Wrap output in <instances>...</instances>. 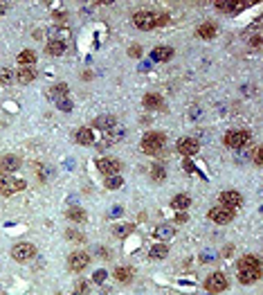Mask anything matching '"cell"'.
I'll use <instances>...</instances> for the list:
<instances>
[{"mask_svg":"<svg viewBox=\"0 0 263 295\" xmlns=\"http://www.w3.org/2000/svg\"><path fill=\"white\" fill-rule=\"evenodd\" d=\"M227 286H229V279L225 277V273H211V275L205 277V291L211 295H218L223 291H227Z\"/></svg>","mask_w":263,"mask_h":295,"instance_id":"cell-4","label":"cell"},{"mask_svg":"<svg viewBox=\"0 0 263 295\" xmlns=\"http://www.w3.org/2000/svg\"><path fill=\"white\" fill-rule=\"evenodd\" d=\"M65 216L70 218L72 223H86L88 214H86V210H83V207L72 205V207H68V210H65Z\"/></svg>","mask_w":263,"mask_h":295,"instance_id":"cell-20","label":"cell"},{"mask_svg":"<svg viewBox=\"0 0 263 295\" xmlns=\"http://www.w3.org/2000/svg\"><path fill=\"white\" fill-rule=\"evenodd\" d=\"M27 189V183L23 178H7L0 176V196H14L18 192H25Z\"/></svg>","mask_w":263,"mask_h":295,"instance_id":"cell-5","label":"cell"},{"mask_svg":"<svg viewBox=\"0 0 263 295\" xmlns=\"http://www.w3.org/2000/svg\"><path fill=\"white\" fill-rule=\"evenodd\" d=\"M72 295H81V293H76V291H75V293H72Z\"/></svg>","mask_w":263,"mask_h":295,"instance_id":"cell-48","label":"cell"},{"mask_svg":"<svg viewBox=\"0 0 263 295\" xmlns=\"http://www.w3.org/2000/svg\"><path fill=\"white\" fill-rule=\"evenodd\" d=\"M129 57H133V59H140V57H142V47L140 45H131L129 47Z\"/></svg>","mask_w":263,"mask_h":295,"instance_id":"cell-41","label":"cell"},{"mask_svg":"<svg viewBox=\"0 0 263 295\" xmlns=\"http://www.w3.org/2000/svg\"><path fill=\"white\" fill-rule=\"evenodd\" d=\"M14 81V75L9 68H0V86H9Z\"/></svg>","mask_w":263,"mask_h":295,"instance_id":"cell-35","label":"cell"},{"mask_svg":"<svg viewBox=\"0 0 263 295\" xmlns=\"http://www.w3.org/2000/svg\"><path fill=\"white\" fill-rule=\"evenodd\" d=\"M185 221H187V214H178L175 216V223H185Z\"/></svg>","mask_w":263,"mask_h":295,"instance_id":"cell-46","label":"cell"},{"mask_svg":"<svg viewBox=\"0 0 263 295\" xmlns=\"http://www.w3.org/2000/svg\"><path fill=\"white\" fill-rule=\"evenodd\" d=\"M76 142L79 144H93L94 142V133L90 126H81V129H76Z\"/></svg>","mask_w":263,"mask_h":295,"instance_id":"cell-28","label":"cell"},{"mask_svg":"<svg viewBox=\"0 0 263 295\" xmlns=\"http://www.w3.org/2000/svg\"><path fill=\"white\" fill-rule=\"evenodd\" d=\"M16 61H18L20 68H32L34 61H36V52H34V50H23V52L16 57Z\"/></svg>","mask_w":263,"mask_h":295,"instance_id":"cell-27","label":"cell"},{"mask_svg":"<svg viewBox=\"0 0 263 295\" xmlns=\"http://www.w3.org/2000/svg\"><path fill=\"white\" fill-rule=\"evenodd\" d=\"M12 257L18 261V264H27V261H32L36 257L34 243H27V241L16 243V246L12 248Z\"/></svg>","mask_w":263,"mask_h":295,"instance_id":"cell-6","label":"cell"},{"mask_svg":"<svg viewBox=\"0 0 263 295\" xmlns=\"http://www.w3.org/2000/svg\"><path fill=\"white\" fill-rule=\"evenodd\" d=\"M113 277H115L119 284H131L133 282V268H129V266H117L115 273H113Z\"/></svg>","mask_w":263,"mask_h":295,"instance_id":"cell-21","label":"cell"},{"mask_svg":"<svg viewBox=\"0 0 263 295\" xmlns=\"http://www.w3.org/2000/svg\"><path fill=\"white\" fill-rule=\"evenodd\" d=\"M216 25L214 23H203V25H198V30H196V34L200 36V39H205V41H211L214 36H216Z\"/></svg>","mask_w":263,"mask_h":295,"instance_id":"cell-26","label":"cell"},{"mask_svg":"<svg viewBox=\"0 0 263 295\" xmlns=\"http://www.w3.org/2000/svg\"><path fill=\"white\" fill-rule=\"evenodd\" d=\"M173 54H175V50L171 45H158V47H153L151 50V59L158 61V63H164V61L173 59Z\"/></svg>","mask_w":263,"mask_h":295,"instance_id":"cell-13","label":"cell"},{"mask_svg":"<svg viewBox=\"0 0 263 295\" xmlns=\"http://www.w3.org/2000/svg\"><path fill=\"white\" fill-rule=\"evenodd\" d=\"M142 104H144V108H149V111H158V108H162L164 101L158 93H146L144 99H142Z\"/></svg>","mask_w":263,"mask_h":295,"instance_id":"cell-23","label":"cell"},{"mask_svg":"<svg viewBox=\"0 0 263 295\" xmlns=\"http://www.w3.org/2000/svg\"><path fill=\"white\" fill-rule=\"evenodd\" d=\"M75 291H76V293H81V295H88V293H90V284H88L86 279H76Z\"/></svg>","mask_w":263,"mask_h":295,"instance_id":"cell-37","label":"cell"},{"mask_svg":"<svg viewBox=\"0 0 263 295\" xmlns=\"http://www.w3.org/2000/svg\"><path fill=\"white\" fill-rule=\"evenodd\" d=\"M207 216H209V221H214V223H218V225H227L229 221H234V210L223 207V205H216V207H211L209 212H207Z\"/></svg>","mask_w":263,"mask_h":295,"instance_id":"cell-10","label":"cell"},{"mask_svg":"<svg viewBox=\"0 0 263 295\" xmlns=\"http://www.w3.org/2000/svg\"><path fill=\"white\" fill-rule=\"evenodd\" d=\"M189 205H191V198H189L187 194H178V196H173V198H171V207H173V210H178V212H185Z\"/></svg>","mask_w":263,"mask_h":295,"instance_id":"cell-30","label":"cell"},{"mask_svg":"<svg viewBox=\"0 0 263 295\" xmlns=\"http://www.w3.org/2000/svg\"><path fill=\"white\" fill-rule=\"evenodd\" d=\"M164 144H167V133H162V131H151L142 138V151L149 156L164 151Z\"/></svg>","mask_w":263,"mask_h":295,"instance_id":"cell-2","label":"cell"},{"mask_svg":"<svg viewBox=\"0 0 263 295\" xmlns=\"http://www.w3.org/2000/svg\"><path fill=\"white\" fill-rule=\"evenodd\" d=\"M97 169H99L101 174L108 178V176H119V171L124 169V165H122V162H119L117 158L106 156V158H99V160H97Z\"/></svg>","mask_w":263,"mask_h":295,"instance_id":"cell-7","label":"cell"},{"mask_svg":"<svg viewBox=\"0 0 263 295\" xmlns=\"http://www.w3.org/2000/svg\"><path fill=\"white\" fill-rule=\"evenodd\" d=\"M88 264H90V255H88V253L75 250V253L68 255V268H70L72 273H81V271H86Z\"/></svg>","mask_w":263,"mask_h":295,"instance_id":"cell-9","label":"cell"},{"mask_svg":"<svg viewBox=\"0 0 263 295\" xmlns=\"http://www.w3.org/2000/svg\"><path fill=\"white\" fill-rule=\"evenodd\" d=\"M223 142H225V147H229V149H245L247 144L252 142V133H250V131H245V129L227 131L225 138H223Z\"/></svg>","mask_w":263,"mask_h":295,"instance_id":"cell-3","label":"cell"},{"mask_svg":"<svg viewBox=\"0 0 263 295\" xmlns=\"http://www.w3.org/2000/svg\"><path fill=\"white\" fill-rule=\"evenodd\" d=\"M68 83H54L52 88H47V99H52V101H58V99H63V97H68Z\"/></svg>","mask_w":263,"mask_h":295,"instance_id":"cell-17","label":"cell"},{"mask_svg":"<svg viewBox=\"0 0 263 295\" xmlns=\"http://www.w3.org/2000/svg\"><path fill=\"white\" fill-rule=\"evenodd\" d=\"M65 239L72 241V243H83L86 241V236H83L79 230H65Z\"/></svg>","mask_w":263,"mask_h":295,"instance_id":"cell-34","label":"cell"},{"mask_svg":"<svg viewBox=\"0 0 263 295\" xmlns=\"http://www.w3.org/2000/svg\"><path fill=\"white\" fill-rule=\"evenodd\" d=\"M52 18H54V20H61V23H63L65 18H68V14H65V12H54Z\"/></svg>","mask_w":263,"mask_h":295,"instance_id":"cell-43","label":"cell"},{"mask_svg":"<svg viewBox=\"0 0 263 295\" xmlns=\"http://www.w3.org/2000/svg\"><path fill=\"white\" fill-rule=\"evenodd\" d=\"M243 7H245V2H234V0H218L216 2V9L221 14H236V12H241V9H243Z\"/></svg>","mask_w":263,"mask_h":295,"instance_id":"cell-18","label":"cell"},{"mask_svg":"<svg viewBox=\"0 0 263 295\" xmlns=\"http://www.w3.org/2000/svg\"><path fill=\"white\" fill-rule=\"evenodd\" d=\"M193 169H196V167H193L191 160H185V171H187V174H193Z\"/></svg>","mask_w":263,"mask_h":295,"instance_id":"cell-45","label":"cell"},{"mask_svg":"<svg viewBox=\"0 0 263 295\" xmlns=\"http://www.w3.org/2000/svg\"><path fill=\"white\" fill-rule=\"evenodd\" d=\"M106 279H108V273H106V271H101V268H99V271H94V275H93L94 284H104Z\"/></svg>","mask_w":263,"mask_h":295,"instance_id":"cell-40","label":"cell"},{"mask_svg":"<svg viewBox=\"0 0 263 295\" xmlns=\"http://www.w3.org/2000/svg\"><path fill=\"white\" fill-rule=\"evenodd\" d=\"M68 39H70V30L65 25H54L52 30H50V41L68 43Z\"/></svg>","mask_w":263,"mask_h":295,"instance_id":"cell-22","label":"cell"},{"mask_svg":"<svg viewBox=\"0 0 263 295\" xmlns=\"http://www.w3.org/2000/svg\"><path fill=\"white\" fill-rule=\"evenodd\" d=\"M252 162H254V167H263V149L261 147H254V151H252Z\"/></svg>","mask_w":263,"mask_h":295,"instance_id":"cell-36","label":"cell"},{"mask_svg":"<svg viewBox=\"0 0 263 295\" xmlns=\"http://www.w3.org/2000/svg\"><path fill=\"white\" fill-rule=\"evenodd\" d=\"M124 187V178L122 176H108L106 178V189H111V192H115V189Z\"/></svg>","mask_w":263,"mask_h":295,"instance_id":"cell-33","label":"cell"},{"mask_svg":"<svg viewBox=\"0 0 263 295\" xmlns=\"http://www.w3.org/2000/svg\"><path fill=\"white\" fill-rule=\"evenodd\" d=\"M153 236H155L158 241H162V243L171 241V239L175 236V228H173V225H169V223H162V225H158V228L153 230Z\"/></svg>","mask_w":263,"mask_h":295,"instance_id":"cell-16","label":"cell"},{"mask_svg":"<svg viewBox=\"0 0 263 295\" xmlns=\"http://www.w3.org/2000/svg\"><path fill=\"white\" fill-rule=\"evenodd\" d=\"M34 171H36V176H38V180H41V183H45L47 178H50V174H47V171H45V167H43V165H38V162H36V165H34Z\"/></svg>","mask_w":263,"mask_h":295,"instance_id":"cell-38","label":"cell"},{"mask_svg":"<svg viewBox=\"0 0 263 295\" xmlns=\"http://www.w3.org/2000/svg\"><path fill=\"white\" fill-rule=\"evenodd\" d=\"M164 178H167V169H164L162 165H153L151 167V180H155V183H162Z\"/></svg>","mask_w":263,"mask_h":295,"instance_id":"cell-32","label":"cell"},{"mask_svg":"<svg viewBox=\"0 0 263 295\" xmlns=\"http://www.w3.org/2000/svg\"><path fill=\"white\" fill-rule=\"evenodd\" d=\"M218 201H221L223 207H229V210H236V207L243 205V196L236 192V189H225L218 194Z\"/></svg>","mask_w":263,"mask_h":295,"instance_id":"cell-11","label":"cell"},{"mask_svg":"<svg viewBox=\"0 0 263 295\" xmlns=\"http://www.w3.org/2000/svg\"><path fill=\"white\" fill-rule=\"evenodd\" d=\"M97 255L104 257V259H108V257H111V250H108V248H97Z\"/></svg>","mask_w":263,"mask_h":295,"instance_id":"cell-44","label":"cell"},{"mask_svg":"<svg viewBox=\"0 0 263 295\" xmlns=\"http://www.w3.org/2000/svg\"><path fill=\"white\" fill-rule=\"evenodd\" d=\"M261 279V271H239V282L241 284H257Z\"/></svg>","mask_w":263,"mask_h":295,"instance_id":"cell-29","label":"cell"},{"mask_svg":"<svg viewBox=\"0 0 263 295\" xmlns=\"http://www.w3.org/2000/svg\"><path fill=\"white\" fill-rule=\"evenodd\" d=\"M175 151L189 160L200 151V142L196 140V138H182V140H178V144H175Z\"/></svg>","mask_w":263,"mask_h":295,"instance_id":"cell-8","label":"cell"},{"mask_svg":"<svg viewBox=\"0 0 263 295\" xmlns=\"http://www.w3.org/2000/svg\"><path fill=\"white\" fill-rule=\"evenodd\" d=\"M20 165H23V160L18 158V156L7 154L0 158V174H14V171L20 169Z\"/></svg>","mask_w":263,"mask_h":295,"instance_id":"cell-12","label":"cell"},{"mask_svg":"<svg viewBox=\"0 0 263 295\" xmlns=\"http://www.w3.org/2000/svg\"><path fill=\"white\" fill-rule=\"evenodd\" d=\"M239 271H261V259L257 255H243L239 259Z\"/></svg>","mask_w":263,"mask_h":295,"instance_id":"cell-14","label":"cell"},{"mask_svg":"<svg viewBox=\"0 0 263 295\" xmlns=\"http://www.w3.org/2000/svg\"><path fill=\"white\" fill-rule=\"evenodd\" d=\"M162 23H167V18L160 16V14H155V12H151V9H142V12L133 14V25L137 27V30L149 32V30H153V27H158V25H162Z\"/></svg>","mask_w":263,"mask_h":295,"instance_id":"cell-1","label":"cell"},{"mask_svg":"<svg viewBox=\"0 0 263 295\" xmlns=\"http://www.w3.org/2000/svg\"><path fill=\"white\" fill-rule=\"evenodd\" d=\"M0 295H7V293H5V291H0Z\"/></svg>","mask_w":263,"mask_h":295,"instance_id":"cell-47","label":"cell"},{"mask_svg":"<svg viewBox=\"0 0 263 295\" xmlns=\"http://www.w3.org/2000/svg\"><path fill=\"white\" fill-rule=\"evenodd\" d=\"M167 255H169V246L167 243H153L151 250H149V259L151 261H160V259H167Z\"/></svg>","mask_w":263,"mask_h":295,"instance_id":"cell-19","label":"cell"},{"mask_svg":"<svg viewBox=\"0 0 263 295\" xmlns=\"http://www.w3.org/2000/svg\"><path fill=\"white\" fill-rule=\"evenodd\" d=\"M56 104H58V111H63V113L72 111V99L70 97H63V99H58Z\"/></svg>","mask_w":263,"mask_h":295,"instance_id":"cell-39","label":"cell"},{"mask_svg":"<svg viewBox=\"0 0 263 295\" xmlns=\"http://www.w3.org/2000/svg\"><path fill=\"white\" fill-rule=\"evenodd\" d=\"M115 124H117V118H115V115H99V118H94V122H93L94 129L104 131V133L113 131V129H115Z\"/></svg>","mask_w":263,"mask_h":295,"instance_id":"cell-15","label":"cell"},{"mask_svg":"<svg viewBox=\"0 0 263 295\" xmlns=\"http://www.w3.org/2000/svg\"><path fill=\"white\" fill-rule=\"evenodd\" d=\"M65 50H68V43H61V41H47L45 45L47 57H61V54H65Z\"/></svg>","mask_w":263,"mask_h":295,"instance_id":"cell-25","label":"cell"},{"mask_svg":"<svg viewBox=\"0 0 263 295\" xmlns=\"http://www.w3.org/2000/svg\"><path fill=\"white\" fill-rule=\"evenodd\" d=\"M14 79H16L20 86H27V83H32L36 79V70H34V68H20Z\"/></svg>","mask_w":263,"mask_h":295,"instance_id":"cell-24","label":"cell"},{"mask_svg":"<svg viewBox=\"0 0 263 295\" xmlns=\"http://www.w3.org/2000/svg\"><path fill=\"white\" fill-rule=\"evenodd\" d=\"M250 45L254 47V50H259V47H261V36H259V34L252 36V39H250Z\"/></svg>","mask_w":263,"mask_h":295,"instance_id":"cell-42","label":"cell"},{"mask_svg":"<svg viewBox=\"0 0 263 295\" xmlns=\"http://www.w3.org/2000/svg\"><path fill=\"white\" fill-rule=\"evenodd\" d=\"M133 232V223H115L113 225V235L124 239V236H129Z\"/></svg>","mask_w":263,"mask_h":295,"instance_id":"cell-31","label":"cell"}]
</instances>
